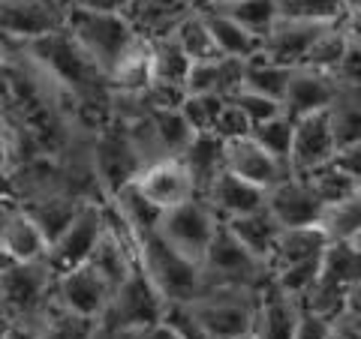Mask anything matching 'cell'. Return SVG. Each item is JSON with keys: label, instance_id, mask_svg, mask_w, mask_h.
Segmentation results:
<instances>
[{"label": "cell", "instance_id": "cell-10", "mask_svg": "<svg viewBox=\"0 0 361 339\" xmlns=\"http://www.w3.org/2000/svg\"><path fill=\"white\" fill-rule=\"evenodd\" d=\"M109 298L111 286L97 274L90 262L61 270L51 279V307L85 315V319H99L109 307Z\"/></svg>", "mask_w": 361, "mask_h": 339}, {"label": "cell", "instance_id": "cell-44", "mask_svg": "<svg viewBox=\"0 0 361 339\" xmlns=\"http://www.w3.org/2000/svg\"><path fill=\"white\" fill-rule=\"evenodd\" d=\"M115 336H118V339H180V333H178L166 319L151 321V324H145V327H135V331L115 333ZM97 339H99V336H97Z\"/></svg>", "mask_w": 361, "mask_h": 339}, {"label": "cell", "instance_id": "cell-35", "mask_svg": "<svg viewBox=\"0 0 361 339\" xmlns=\"http://www.w3.org/2000/svg\"><path fill=\"white\" fill-rule=\"evenodd\" d=\"M292 132H295V120L286 117L283 111L274 117H268L262 123H256L250 129V139L259 144V148H265L274 160H280L283 165H289V151H292Z\"/></svg>", "mask_w": 361, "mask_h": 339}, {"label": "cell", "instance_id": "cell-24", "mask_svg": "<svg viewBox=\"0 0 361 339\" xmlns=\"http://www.w3.org/2000/svg\"><path fill=\"white\" fill-rule=\"evenodd\" d=\"M223 225L241 246H247L253 255H259L262 262L271 264V252H274V241L280 234V225L274 222V217H271L265 207L241 213V217H232V219H223Z\"/></svg>", "mask_w": 361, "mask_h": 339}, {"label": "cell", "instance_id": "cell-19", "mask_svg": "<svg viewBox=\"0 0 361 339\" xmlns=\"http://www.w3.org/2000/svg\"><path fill=\"white\" fill-rule=\"evenodd\" d=\"M202 6L199 0H127L121 13L130 18L133 30L145 39H160L169 37L180 18Z\"/></svg>", "mask_w": 361, "mask_h": 339}, {"label": "cell", "instance_id": "cell-39", "mask_svg": "<svg viewBox=\"0 0 361 339\" xmlns=\"http://www.w3.org/2000/svg\"><path fill=\"white\" fill-rule=\"evenodd\" d=\"M280 15H298V18H325L341 21L343 4L341 0H277Z\"/></svg>", "mask_w": 361, "mask_h": 339}, {"label": "cell", "instance_id": "cell-21", "mask_svg": "<svg viewBox=\"0 0 361 339\" xmlns=\"http://www.w3.org/2000/svg\"><path fill=\"white\" fill-rule=\"evenodd\" d=\"M241 70H244V60L238 58L193 60L184 82V94H217L223 99H229L241 87Z\"/></svg>", "mask_w": 361, "mask_h": 339}, {"label": "cell", "instance_id": "cell-41", "mask_svg": "<svg viewBox=\"0 0 361 339\" xmlns=\"http://www.w3.org/2000/svg\"><path fill=\"white\" fill-rule=\"evenodd\" d=\"M250 120H247L238 108H235L229 99H226V105H223V111H220V117L214 120V135L217 139H223V141H235V139H244V135H250Z\"/></svg>", "mask_w": 361, "mask_h": 339}, {"label": "cell", "instance_id": "cell-51", "mask_svg": "<svg viewBox=\"0 0 361 339\" xmlns=\"http://www.w3.org/2000/svg\"><path fill=\"white\" fill-rule=\"evenodd\" d=\"M343 4V15L349 13V9H355V6H361V0H341Z\"/></svg>", "mask_w": 361, "mask_h": 339}, {"label": "cell", "instance_id": "cell-17", "mask_svg": "<svg viewBox=\"0 0 361 339\" xmlns=\"http://www.w3.org/2000/svg\"><path fill=\"white\" fill-rule=\"evenodd\" d=\"M331 94H334V78L331 75H325L319 70H310V66H292L283 99H280V111L292 120H298L304 115H313V111H325Z\"/></svg>", "mask_w": 361, "mask_h": 339}, {"label": "cell", "instance_id": "cell-55", "mask_svg": "<svg viewBox=\"0 0 361 339\" xmlns=\"http://www.w3.org/2000/svg\"><path fill=\"white\" fill-rule=\"evenodd\" d=\"M6 327H9V324H6V315H4V309H0V336H4Z\"/></svg>", "mask_w": 361, "mask_h": 339}, {"label": "cell", "instance_id": "cell-42", "mask_svg": "<svg viewBox=\"0 0 361 339\" xmlns=\"http://www.w3.org/2000/svg\"><path fill=\"white\" fill-rule=\"evenodd\" d=\"M349 37V33H346ZM334 82L341 84H361V39L349 37L346 39V49H343V58L341 66L334 72Z\"/></svg>", "mask_w": 361, "mask_h": 339}, {"label": "cell", "instance_id": "cell-53", "mask_svg": "<svg viewBox=\"0 0 361 339\" xmlns=\"http://www.w3.org/2000/svg\"><path fill=\"white\" fill-rule=\"evenodd\" d=\"M226 4H232V0H205V6H226Z\"/></svg>", "mask_w": 361, "mask_h": 339}, {"label": "cell", "instance_id": "cell-22", "mask_svg": "<svg viewBox=\"0 0 361 339\" xmlns=\"http://www.w3.org/2000/svg\"><path fill=\"white\" fill-rule=\"evenodd\" d=\"M178 160L184 162L190 177H193L196 196H202L205 186L226 168V141L217 139L214 132H196Z\"/></svg>", "mask_w": 361, "mask_h": 339}, {"label": "cell", "instance_id": "cell-1", "mask_svg": "<svg viewBox=\"0 0 361 339\" xmlns=\"http://www.w3.org/2000/svg\"><path fill=\"white\" fill-rule=\"evenodd\" d=\"M66 33L75 39V45L85 51V58L97 66L103 78L118 63V58L130 49L135 39V30L130 18L121 9H87V6H70L63 18Z\"/></svg>", "mask_w": 361, "mask_h": 339}, {"label": "cell", "instance_id": "cell-7", "mask_svg": "<svg viewBox=\"0 0 361 339\" xmlns=\"http://www.w3.org/2000/svg\"><path fill=\"white\" fill-rule=\"evenodd\" d=\"M90 168H94L99 196L111 198L121 186L135 180L142 168V160L135 153L127 127L115 120H106L103 127L94 132V148H90Z\"/></svg>", "mask_w": 361, "mask_h": 339}, {"label": "cell", "instance_id": "cell-11", "mask_svg": "<svg viewBox=\"0 0 361 339\" xmlns=\"http://www.w3.org/2000/svg\"><path fill=\"white\" fill-rule=\"evenodd\" d=\"M334 25L337 21H325V18L280 15L274 21V27L268 30V37L262 39V54L268 60H274L280 66H289L292 70V66L304 63L307 51L313 49V42Z\"/></svg>", "mask_w": 361, "mask_h": 339}, {"label": "cell", "instance_id": "cell-28", "mask_svg": "<svg viewBox=\"0 0 361 339\" xmlns=\"http://www.w3.org/2000/svg\"><path fill=\"white\" fill-rule=\"evenodd\" d=\"M106 201H109V207L118 213L121 222L127 225V229H130L135 237H139V234H148V231H157V225H160L163 210L157 207L154 201L133 184V180H130L127 186H121L115 196L106 198Z\"/></svg>", "mask_w": 361, "mask_h": 339}, {"label": "cell", "instance_id": "cell-38", "mask_svg": "<svg viewBox=\"0 0 361 339\" xmlns=\"http://www.w3.org/2000/svg\"><path fill=\"white\" fill-rule=\"evenodd\" d=\"M223 105H226V99L217 96V94H187L184 99H180L178 108L196 132H211L214 120L220 117Z\"/></svg>", "mask_w": 361, "mask_h": 339}, {"label": "cell", "instance_id": "cell-43", "mask_svg": "<svg viewBox=\"0 0 361 339\" xmlns=\"http://www.w3.org/2000/svg\"><path fill=\"white\" fill-rule=\"evenodd\" d=\"M329 327H331V319L301 307V319H298V327H295V333H292V339H325Z\"/></svg>", "mask_w": 361, "mask_h": 339}, {"label": "cell", "instance_id": "cell-16", "mask_svg": "<svg viewBox=\"0 0 361 339\" xmlns=\"http://www.w3.org/2000/svg\"><path fill=\"white\" fill-rule=\"evenodd\" d=\"M265 192L268 189L238 177L235 172H229V168H223L199 198L205 201V205L217 213V219L223 222V219H232V217H241V213L265 207Z\"/></svg>", "mask_w": 361, "mask_h": 339}, {"label": "cell", "instance_id": "cell-23", "mask_svg": "<svg viewBox=\"0 0 361 339\" xmlns=\"http://www.w3.org/2000/svg\"><path fill=\"white\" fill-rule=\"evenodd\" d=\"M0 246L13 262H37V258L49 255V237L21 205L13 213V219L6 222L4 234H0Z\"/></svg>", "mask_w": 361, "mask_h": 339}, {"label": "cell", "instance_id": "cell-49", "mask_svg": "<svg viewBox=\"0 0 361 339\" xmlns=\"http://www.w3.org/2000/svg\"><path fill=\"white\" fill-rule=\"evenodd\" d=\"M16 210H18V201H13V196H0V234H4L6 222L13 219Z\"/></svg>", "mask_w": 361, "mask_h": 339}, {"label": "cell", "instance_id": "cell-36", "mask_svg": "<svg viewBox=\"0 0 361 339\" xmlns=\"http://www.w3.org/2000/svg\"><path fill=\"white\" fill-rule=\"evenodd\" d=\"M346 39H349L346 30H343L341 21H337L334 27H329L319 39L313 42V49L307 51V58H304V63H298V66H310V70H319V72L334 78L337 66H341V58H343Z\"/></svg>", "mask_w": 361, "mask_h": 339}, {"label": "cell", "instance_id": "cell-3", "mask_svg": "<svg viewBox=\"0 0 361 339\" xmlns=\"http://www.w3.org/2000/svg\"><path fill=\"white\" fill-rule=\"evenodd\" d=\"M184 307L211 339H238V336L253 333L259 291L232 288V286H211L202 291L199 298L184 303Z\"/></svg>", "mask_w": 361, "mask_h": 339}, {"label": "cell", "instance_id": "cell-47", "mask_svg": "<svg viewBox=\"0 0 361 339\" xmlns=\"http://www.w3.org/2000/svg\"><path fill=\"white\" fill-rule=\"evenodd\" d=\"M343 312L355 315V319H361V279L355 282L353 288L346 291V300H343Z\"/></svg>", "mask_w": 361, "mask_h": 339}, {"label": "cell", "instance_id": "cell-15", "mask_svg": "<svg viewBox=\"0 0 361 339\" xmlns=\"http://www.w3.org/2000/svg\"><path fill=\"white\" fill-rule=\"evenodd\" d=\"M133 184L139 186L160 210H169V207H175L180 201L196 196L193 177H190V172L178 156H160V160L142 165Z\"/></svg>", "mask_w": 361, "mask_h": 339}, {"label": "cell", "instance_id": "cell-57", "mask_svg": "<svg viewBox=\"0 0 361 339\" xmlns=\"http://www.w3.org/2000/svg\"><path fill=\"white\" fill-rule=\"evenodd\" d=\"M358 186H361V184H358Z\"/></svg>", "mask_w": 361, "mask_h": 339}, {"label": "cell", "instance_id": "cell-52", "mask_svg": "<svg viewBox=\"0 0 361 339\" xmlns=\"http://www.w3.org/2000/svg\"><path fill=\"white\" fill-rule=\"evenodd\" d=\"M6 264H13V258H9V255H6V250H4V246H0V270H4Z\"/></svg>", "mask_w": 361, "mask_h": 339}, {"label": "cell", "instance_id": "cell-45", "mask_svg": "<svg viewBox=\"0 0 361 339\" xmlns=\"http://www.w3.org/2000/svg\"><path fill=\"white\" fill-rule=\"evenodd\" d=\"M325 339H361V319H355V315H349V312L334 315Z\"/></svg>", "mask_w": 361, "mask_h": 339}, {"label": "cell", "instance_id": "cell-37", "mask_svg": "<svg viewBox=\"0 0 361 339\" xmlns=\"http://www.w3.org/2000/svg\"><path fill=\"white\" fill-rule=\"evenodd\" d=\"M304 177H307V184L316 189V196L322 198V205L341 201V198L349 196V192L358 189V180L349 172H343V168L337 165L334 160L325 162L322 168H316V172H310V174H304Z\"/></svg>", "mask_w": 361, "mask_h": 339}, {"label": "cell", "instance_id": "cell-32", "mask_svg": "<svg viewBox=\"0 0 361 339\" xmlns=\"http://www.w3.org/2000/svg\"><path fill=\"white\" fill-rule=\"evenodd\" d=\"M319 229L325 231L329 241H353L355 231L361 229V186L349 192L346 198L322 207Z\"/></svg>", "mask_w": 361, "mask_h": 339}, {"label": "cell", "instance_id": "cell-50", "mask_svg": "<svg viewBox=\"0 0 361 339\" xmlns=\"http://www.w3.org/2000/svg\"><path fill=\"white\" fill-rule=\"evenodd\" d=\"M0 339H33V327H27V324H9L6 331H4V336Z\"/></svg>", "mask_w": 361, "mask_h": 339}, {"label": "cell", "instance_id": "cell-31", "mask_svg": "<svg viewBox=\"0 0 361 339\" xmlns=\"http://www.w3.org/2000/svg\"><path fill=\"white\" fill-rule=\"evenodd\" d=\"M33 339H97V319L49 307L33 324Z\"/></svg>", "mask_w": 361, "mask_h": 339}, {"label": "cell", "instance_id": "cell-12", "mask_svg": "<svg viewBox=\"0 0 361 339\" xmlns=\"http://www.w3.org/2000/svg\"><path fill=\"white\" fill-rule=\"evenodd\" d=\"M322 198L307 184V177L289 174L265 192V210L274 217L280 229H298V225H319Z\"/></svg>", "mask_w": 361, "mask_h": 339}, {"label": "cell", "instance_id": "cell-9", "mask_svg": "<svg viewBox=\"0 0 361 339\" xmlns=\"http://www.w3.org/2000/svg\"><path fill=\"white\" fill-rule=\"evenodd\" d=\"M103 231H106V198H85L73 213V219L66 222V229L49 243L45 262L51 264L54 274L87 262Z\"/></svg>", "mask_w": 361, "mask_h": 339}, {"label": "cell", "instance_id": "cell-5", "mask_svg": "<svg viewBox=\"0 0 361 339\" xmlns=\"http://www.w3.org/2000/svg\"><path fill=\"white\" fill-rule=\"evenodd\" d=\"M51 279L54 270L45 258L6 264L0 270V309L6 319L13 315L16 324H37L51 307Z\"/></svg>", "mask_w": 361, "mask_h": 339}, {"label": "cell", "instance_id": "cell-27", "mask_svg": "<svg viewBox=\"0 0 361 339\" xmlns=\"http://www.w3.org/2000/svg\"><path fill=\"white\" fill-rule=\"evenodd\" d=\"M202 13H205V21L211 27V37H214V45H217L220 58L247 60V58H253V54L262 51V39L253 37L250 30H244L241 25H235V21L226 13H220L217 6H202Z\"/></svg>", "mask_w": 361, "mask_h": 339}, {"label": "cell", "instance_id": "cell-29", "mask_svg": "<svg viewBox=\"0 0 361 339\" xmlns=\"http://www.w3.org/2000/svg\"><path fill=\"white\" fill-rule=\"evenodd\" d=\"M286 82H289V66L268 60L262 51L244 60V70H241V87L244 90H253V94H262V96L280 103V99H283V90H286Z\"/></svg>", "mask_w": 361, "mask_h": 339}, {"label": "cell", "instance_id": "cell-13", "mask_svg": "<svg viewBox=\"0 0 361 339\" xmlns=\"http://www.w3.org/2000/svg\"><path fill=\"white\" fill-rule=\"evenodd\" d=\"M337 156V141L331 132V123L325 111H313L295 120L292 132V151H289V172L292 174H310Z\"/></svg>", "mask_w": 361, "mask_h": 339}, {"label": "cell", "instance_id": "cell-54", "mask_svg": "<svg viewBox=\"0 0 361 339\" xmlns=\"http://www.w3.org/2000/svg\"><path fill=\"white\" fill-rule=\"evenodd\" d=\"M349 243H353V246H355V250H361V229L355 231V237H353V241H349Z\"/></svg>", "mask_w": 361, "mask_h": 339}, {"label": "cell", "instance_id": "cell-40", "mask_svg": "<svg viewBox=\"0 0 361 339\" xmlns=\"http://www.w3.org/2000/svg\"><path fill=\"white\" fill-rule=\"evenodd\" d=\"M229 103L238 108L247 120H250V127H256V123L280 115V103H277V99H268L262 94H253V90H244V87L235 90V94L229 96Z\"/></svg>", "mask_w": 361, "mask_h": 339}, {"label": "cell", "instance_id": "cell-48", "mask_svg": "<svg viewBox=\"0 0 361 339\" xmlns=\"http://www.w3.org/2000/svg\"><path fill=\"white\" fill-rule=\"evenodd\" d=\"M341 25H343V30L349 33V37H355V39H361V6H355V9H349V13L341 18Z\"/></svg>", "mask_w": 361, "mask_h": 339}, {"label": "cell", "instance_id": "cell-2", "mask_svg": "<svg viewBox=\"0 0 361 339\" xmlns=\"http://www.w3.org/2000/svg\"><path fill=\"white\" fill-rule=\"evenodd\" d=\"M135 255H139L142 270L148 274L166 303H190L205 291L202 267L193 258L180 255L172 243H166L160 231L135 237Z\"/></svg>", "mask_w": 361, "mask_h": 339}, {"label": "cell", "instance_id": "cell-4", "mask_svg": "<svg viewBox=\"0 0 361 339\" xmlns=\"http://www.w3.org/2000/svg\"><path fill=\"white\" fill-rule=\"evenodd\" d=\"M166 312V300L160 298V291L154 288V282L148 279V274L139 264V255H135V264L127 274V279L111 291L106 312L97 319V336H115L123 331H135V327H145L151 321H160Z\"/></svg>", "mask_w": 361, "mask_h": 339}, {"label": "cell", "instance_id": "cell-33", "mask_svg": "<svg viewBox=\"0 0 361 339\" xmlns=\"http://www.w3.org/2000/svg\"><path fill=\"white\" fill-rule=\"evenodd\" d=\"M217 9L229 15L235 25L250 30L253 37H259V39H265L268 30L274 27V21L280 18L277 0H232V4L217 6Z\"/></svg>", "mask_w": 361, "mask_h": 339}, {"label": "cell", "instance_id": "cell-30", "mask_svg": "<svg viewBox=\"0 0 361 339\" xmlns=\"http://www.w3.org/2000/svg\"><path fill=\"white\" fill-rule=\"evenodd\" d=\"M178 45L180 51L187 54L190 60H211V58H220L217 45H214V37H211V27L205 21V13H202V6H196L193 13H187L180 18V25L169 33Z\"/></svg>", "mask_w": 361, "mask_h": 339}, {"label": "cell", "instance_id": "cell-20", "mask_svg": "<svg viewBox=\"0 0 361 339\" xmlns=\"http://www.w3.org/2000/svg\"><path fill=\"white\" fill-rule=\"evenodd\" d=\"M301 319V300L280 291L274 282L259 291V307L253 319L256 339H292Z\"/></svg>", "mask_w": 361, "mask_h": 339}, {"label": "cell", "instance_id": "cell-14", "mask_svg": "<svg viewBox=\"0 0 361 339\" xmlns=\"http://www.w3.org/2000/svg\"><path fill=\"white\" fill-rule=\"evenodd\" d=\"M66 9V0H0V33L21 42L37 39L63 27Z\"/></svg>", "mask_w": 361, "mask_h": 339}, {"label": "cell", "instance_id": "cell-56", "mask_svg": "<svg viewBox=\"0 0 361 339\" xmlns=\"http://www.w3.org/2000/svg\"><path fill=\"white\" fill-rule=\"evenodd\" d=\"M238 339H256V336H253V333H247V336H238Z\"/></svg>", "mask_w": 361, "mask_h": 339}, {"label": "cell", "instance_id": "cell-8", "mask_svg": "<svg viewBox=\"0 0 361 339\" xmlns=\"http://www.w3.org/2000/svg\"><path fill=\"white\" fill-rule=\"evenodd\" d=\"M220 229V219L217 213H214L205 201L199 196L180 201V205L163 210L160 217V225H157V231L163 234L166 243H172L180 255L193 258L199 264L202 258H205L208 246L214 241V234Z\"/></svg>", "mask_w": 361, "mask_h": 339}, {"label": "cell", "instance_id": "cell-25", "mask_svg": "<svg viewBox=\"0 0 361 339\" xmlns=\"http://www.w3.org/2000/svg\"><path fill=\"white\" fill-rule=\"evenodd\" d=\"M337 148L353 144L361 139V84H341L334 82V94L325 105Z\"/></svg>", "mask_w": 361, "mask_h": 339}, {"label": "cell", "instance_id": "cell-26", "mask_svg": "<svg viewBox=\"0 0 361 339\" xmlns=\"http://www.w3.org/2000/svg\"><path fill=\"white\" fill-rule=\"evenodd\" d=\"M329 237L319 225H298V229H280L277 241H274V252H271V274L274 267H286V264H298V262H310L319 258Z\"/></svg>", "mask_w": 361, "mask_h": 339}, {"label": "cell", "instance_id": "cell-6", "mask_svg": "<svg viewBox=\"0 0 361 339\" xmlns=\"http://www.w3.org/2000/svg\"><path fill=\"white\" fill-rule=\"evenodd\" d=\"M199 267H202V282H205V288L232 286V288L262 291L271 282V264L262 262L259 255H253L247 246H241L229 231H226L223 222H220L217 234H214L205 258L199 262Z\"/></svg>", "mask_w": 361, "mask_h": 339}, {"label": "cell", "instance_id": "cell-34", "mask_svg": "<svg viewBox=\"0 0 361 339\" xmlns=\"http://www.w3.org/2000/svg\"><path fill=\"white\" fill-rule=\"evenodd\" d=\"M151 127L157 132V141L166 156H180L184 148L193 141L196 129L187 123V117L180 115V108H151Z\"/></svg>", "mask_w": 361, "mask_h": 339}, {"label": "cell", "instance_id": "cell-18", "mask_svg": "<svg viewBox=\"0 0 361 339\" xmlns=\"http://www.w3.org/2000/svg\"><path fill=\"white\" fill-rule=\"evenodd\" d=\"M226 168L235 172L238 177L250 180V184L271 189L274 184H280L283 177H289V165H283L280 160H274L265 148L244 135V139H235V141H226Z\"/></svg>", "mask_w": 361, "mask_h": 339}, {"label": "cell", "instance_id": "cell-46", "mask_svg": "<svg viewBox=\"0 0 361 339\" xmlns=\"http://www.w3.org/2000/svg\"><path fill=\"white\" fill-rule=\"evenodd\" d=\"M334 162L343 168V172L353 174L358 184H361V139L353 141V144H343V148H337V156Z\"/></svg>", "mask_w": 361, "mask_h": 339}]
</instances>
